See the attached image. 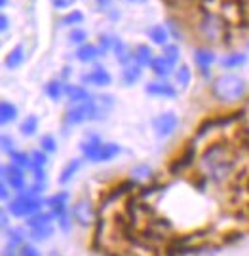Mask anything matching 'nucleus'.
Masks as SVG:
<instances>
[{
  "label": "nucleus",
  "mask_w": 249,
  "mask_h": 256,
  "mask_svg": "<svg viewBox=\"0 0 249 256\" xmlns=\"http://www.w3.org/2000/svg\"><path fill=\"white\" fill-rule=\"evenodd\" d=\"M203 173L211 178L213 182H224L230 178V174L236 169L234 158L230 154V148L222 142H215L202 154L200 160Z\"/></svg>",
  "instance_id": "f257e3e1"
},
{
  "label": "nucleus",
  "mask_w": 249,
  "mask_h": 256,
  "mask_svg": "<svg viewBox=\"0 0 249 256\" xmlns=\"http://www.w3.org/2000/svg\"><path fill=\"white\" fill-rule=\"evenodd\" d=\"M247 93V82L238 74H221L211 84V95L219 102H238Z\"/></svg>",
  "instance_id": "f03ea898"
},
{
  "label": "nucleus",
  "mask_w": 249,
  "mask_h": 256,
  "mask_svg": "<svg viewBox=\"0 0 249 256\" xmlns=\"http://www.w3.org/2000/svg\"><path fill=\"white\" fill-rule=\"evenodd\" d=\"M42 209H46L44 207V196H37L29 188L23 192L14 194L10 198V202L6 203V210H8L10 216L16 220H23V222Z\"/></svg>",
  "instance_id": "7ed1b4c3"
},
{
  "label": "nucleus",
  "mask_w": 249,
  "mask_h": 256,
  "mask_svg": "<svg viewBox=\"0 0 249 256\" xmlns=\"http://www.w3.org/2000/svg\"><path fill=\"white\" fill-rule=\"evenodd\" d=\"M198 30L205 42L209 44H219V42H224L226 40V32H228V23L213 14V12H203L202 19L198 23Z\"/></svg>",
  "instance_id": "20e7f679"
},
{
  "label": "nucleus",
  "mask_w": 249,
  "mask_h": 256,
  "mask_svg": "<svg viewBox=\"0 0 249 256\" xmlns=\"http://www.w3.org/2000/svg\"><path fill=\"white\" fill-rule=\"evenodd\" d=\"M69 212H71L73 222L76 226H80V228H92V226H95L97 218H99L97 209H95V203H93L88 196L78 198V200L71 205Z\"/></svg>",
  "instance_id": "39448f33"
},
{
  "label": "nucleus",
  "mask_w": 249,
  "mask_h": 256,
  "mask_svg": "<svg viewBox=\"0 0 249 256\" xmlns=\"http://www.w3.org/2000/svg\"><path fill=\"white\" fill-rule=\"evenodd\" d=\"M63 120L65 126H69V128H76V126H82L86 122H93V99L71 104L65 112Z\"/></svg>",
  "instance_id": "423d86ee"
},
{
  "label": "nucleus",
  "mask_w": 249,
  "mask_h": 256,
  "mask_svg": "<svg viewBox=\"0 0 249 256\" xmlns=\"http://www.w3.org/2000/svg\"><path fill=\"white\" fill-rule=\"evenodd\" d=\"M177 128H179V116L171 110H166V112L158 114L156 118L152 120V129H154L158 138L171 137Z\"/></svg>",
  "instance_id": "0eeeda50"
},
{
  "label": "nucleus",
  "mask_w": 249,
  "mask_h": 256,
  "mask_svg": "<svg viewBox=\"0 0 249 256\" xmlns=\"http://www.w3.org/2000/svg\"><path fill=\"white\" fill-rule=\"evenodd\" d=\"M2 180L6 182V186L10 188V192L18 194V192H23V190H27L29 186V176H27V171H23V169H19L16 165H4V176H2Z\"/></svg>",
  "instance_id": "6e6552de"
},
{
  "label": "nucleus",
  "mask_w": 249,
  "mask_h": 256,
  "mask_svg": "<svg viewBox=\"0 0 249 256\" xmlns=\"http://www.w3.org/2000/svg\"><path fill=\"white\" fill-rule=\"evenodd\" d=\"M44 207L52 212V216L56 220L57 216L69 212V209H71V194L67 190H59V192L48 196V198H44Z\"/></svg>",
  "instance_id": "1a4fd4ad"
},
{
  "label": "nucleus",
  "mask_w": 249,
  "mask_h": 256,
  "mask_svg": "<svg viewBox=\"0 0 249 256\" xmlns=\"http://www.w3.org/2000/svg\"><path fill=\"white\" fill-rule=\"evenodd\" d=\"M112 84L111 72L105 66H95L93 70L86 72L82 76V86H93V88H109Z\"/></svg>",
  "instance_id": "9d476101"
},
{
  "label": "nucleus",
  "mask_w": 249,
  "mask_h": 256,
  "mask_svg": "<svg viewBox=\"0 0 249 256\" xmlns=\"http://www.w3.org/2000/svg\"><path fill=\"white\" fill-rule=\"evenodd\" d=\"M101 137L97 133H88L86 137L80 140V152H82V160L86 162H97V154H99V146H101Z\"/></svg>",
  "instance_id": "9b49d317"
},
{
  "label": "nucleus",
  "mask_w": 249,
  "mask_h": 256,
  "mask_svg": "<svg viewBox=\"0 0 249 256\" xmlns=\"http://www.w3.org/2000/svg\"><path fill=\"white\" fill-rule=\"evenodd\" d=\"M93 99V122H101L105 120L109 114H111V110L114 108V97L109 95V93H101V95H97V97H92Z\"/></svg>",
  "instance_id": "f8f14e48"
},
{
  "label": "nucleus",
  "mask_w": 249,
  "mask_h": 256,
  "mask_svg": "<svg viewBox=\"0 0 249 256\" xmlns=\"http://www.w3.org/2000/svg\"><path fill=\"white\" fill-rule=\"evenodd\" d=\"M145 92L150 97H162V99H175L177 90L175 86L167 84L166 80H156V82H148L145 86Z\"/></svg>",
  "instance_id": "ddd939ff"
},
{
  "label": "nucleus",
  "mask_w": 249,
  "mask_h": 256,
  "mask_svg": "<svg viewBox=\"0 0 249 256\" xmlns=\"http://www.w3.org/2000/svg\"><path fill=\"white\" fill-rule=\"evenodd\" d=\"M4 236H6V245L12 248H19L23 243L29 241V232L25 226H16V224H12L10 228L4 230Z\"/></svg>",
  "instance_id": "4468645a"
},
{
  "label": "nucleus",
  "mask_w": 249,
  "mask_h": 256,
  "mask_svg": "<svg viewBox=\"0 0 249 256\" xmlns=\"http://www.w3.org/2000/svg\"><path fill=\"white\" fill-rule=\"evenodd\" d=\"M112 54H114V57H116V61L122 64V66H128V64L133 63V50L124 42V40H120L118 36L112 38Z\"/></svg>",
  "instance_id": "2eb2a0df"
},
{
  "label": "nucleus",
  "mask_w": 249,
  "mask_h": 256,
  "mask_svg": "<svg viewBox=\"0 0 249 256\" xmlns=\"http://www.w3.org/2000/svg\"><path fill=\"white\" fill-rule=\"evenodd\" d=\"M215 52L213 50H209V48H196L194 50V63H196V66L200 68L203 72V76L209 72V68L213 66V63H215Z\"/></svg>",
  "instance_id": "dca6fc26"
},
{
  "label": "nucleus",
  "mask_w": 249,
  "mask_h": 256,
  "mask_svg": "<svg viewBox=\"0 0 249 256\" xmlns=\"http://www.w3.org/2000/svg\"><path fill=\"white\" fill-rule=\"evenodd\" d=\"M65 97L73 104H76V102L90 101L93 95L88 92V88L82 86V84H65Z\"/></svg>",
  "instance_id": "f3484780"
},
{
  "label": "nucleus",
  "mask_w": 249,
  "mask_h": 256,
  "mask_svg": "<svg viewBox=\"0 0 249 256\" xmlns=\"http://www.w3.org/2000/svg\"><path fill=\"white\" fill-rule=\"evenodd\" d=\"M82 164H84L82 158H73V160H69V162L65 164L63 169H61V173H59V184L65 186V184L71 182L74 176H76V173L82 169Z\"/></svg>",
  "instance_id": "a211bd4d"
},
{
  "label": "nucleus",
  "mask_w": 249,
  "mask_h": 256,
  "mask_svg": "<svg viewBox=\"0 0 249 256\" xmlns=\"http://www.w3.org/2000/svg\"><path fill=\"white\" fill-rule=\"evenodd\" d=\"M19 116L18 106L12 101H6V99H0V128H6L10 124H14Z\"/></svg>",
  "instance_id": "6ab92c4d"
},
{
  "label": "nucleus",
  "mask_w": 249,
  "mask_h": 256,
  "mask_svg": "<svg viewBox=\"0 0 249 256\" xmlns=\"http://www.w3.org/2000/svg\"><path fill=\"white\" fill-rule=\"evenodd\" d=\"M50 224H56V220H54L50 210L42 209L38 210V212H35L33 216H29L23 226L27 230H35V228H42V226H50Z\"/></svg>",
  "instance_id": "aec40b11"
},
{
  "label": "nucleus",
  "mask_w": 249,
  "mask_h": 256,
  "mask_svg": "<svg viewBox=\"0 0 249 256\" xmlns=\"http://www.w3.org/2000/svg\"><path fill=\"white\" fill-rule=\"evenodd\" d=\"M148 68H150V70L154 72V76H158L160 80H166L167 76H171L173 70H175V66H171L162 55H154V59L150 61Z\"/></svg>",
  "instance_id": "412c9836"
},
{
  "label": "nucleus",
  "mask_w": 249,
  "mask_h": 256,
  "mask_svg": "<svg viewBox=\"0 0 249 256\" xmlns=\"http://www.w3.org/2000/svg\"><path fill=\"white\" fill-rule=\"evenodd\" d=\"M29 232V241L31 243H35V245H38V243H46V241H50V239L56 236V224H50V226H42V228H35V230H27Z\"/></svg>",
  "instance_id": "4be33fe9"
},
{
  "label": "nucleus",
  "mask_w": 249,
  "mask_h": 256,
  "mask_svg": "<svg viewBox=\"0 0 249 256\" xmlns=\"http://www.w3.org/2000/svg\"><path fill=\"white\" fill-rule=\"evenodd\" d=\"M101 50L95 46V44H82V46H78L76 50V59L80 61V63H95L99 57H101Z\"/></svg>",
  "instance_id": "5701e85b"
},
{
  "label": "nucleus",
  "mask_w": 249,
  "mask_h": 256,
  "mask_svg": "<svg viewBox=\"0 0 249 256\" xmlns=\"http://www.w3.org/2000/svg\"><path fill=\"white\" fill-rule=\"evenodd\" d=\"M122 154V146L116 142H101L99 146V154H97V162L95 164H107L112 162L114 158H118Z\"/></svg>",
  "instance_id": "b1692460"
},
{
  "label": "nucleus",
  "mask_w": 249,
  "mask_h": 256,
  "mask_svg": "<svg viewBox=\"0 0 249 256\" xmlns=\"http://www.w3.org/2000/svg\"><path fill=\"white\" fill-rule=\"evenodd\" d=\"M154 59V52L150 50V46L147 44H139V46L133 48V63L141 66V68H145L150 64V61Z\"/></svg>",
  "instance_id": "393cba45"
},
{
  "label": "nucleus",
  "mask_w": 249,
  "mask_h": 256,
  "mask_svg": "<svg viewBox=\"0 0 249 256\" xmlns=\"http://www.w3.org/2000/svg\"><path fill=\"white\" fill-rule=\"evenodd\" d=\"M23 63H25V50H23V46L12 48L8 52V55L4 57V66L10 68V70H16Z\"/></svg>",
  "instance_id": "a878e982"
},
{
  "label": "nucleus",
  "mask_w": 249,
  "mask_h": 256,
  "mask_svg": "<svg viewBox=\"0 0 249 256\" xmlns=\"http://www.w3.org/2000/svg\"><path fill=\"white\" fill-rule=\"evenodd\" d=\"M141 76H143V68L137 66L135 63L128 64V66H122L120 80L124 86H135L141 80Z\"/></svg>",
  "instance_id": "bb28decb"
},
{
  "label": "nucleus",
  "mask_w": 249,
  "mask_h": 256,
  "mask_svg": "<svg viewBox=\"0 0 249 256\" xmlns=\"http://www.w3.org/2000/svg\"><path fill=\"white\" fill-rule=\"evenodd\" d=\"M44 93L50 101H61L65 97V84L59 78H54L44 86Z\"/></svg>",
  "instance_id": "cd10ccee"
},
{
  "label": "nucleus",
  "mask_w": 249,
  "mask_h": 256,
  "mask_svg": "<svg viewBox=\"0 0 249 256\" xmlns=\"http://www.w3.org/2000/svg\"><path fill=\"white\" fill-rule=\"evenodd\" d=\"M38 126H40V118H38L37 114H29V116H25V118L21 120V124H19V133H21L23 137H33V135H37Z\"/></svg>",
  "instance_id": "c85d7f7f"
},
{
  "label": "nucleus",
  "mask_w": 249,
  "mask_h": 256,
  "mask_svg": "<svg viewBox=\"0 0 249 256\" xmlns=\"http://www.w3.org/2000/svg\"><path fill=\"white\" fill-rule=\"evenodd\" d=\"M147 36L150 38V42L152 44H156V46L164 48L167 44V40H169V34H167V28L164 25H154V27H150L147 30Z\"/></svg>",
  "instance_id": "c756f323"
},
{
  "label": "nucleus",
  "mask_w": 249,
  "mask_h": 256,
  "mask_svg": "<svg viewBox=\"0 0 249 256\" xmlns=\"http://www.w3.org/2000/svg\"><path fill=\"white\" fill-rule=\"evenodd\" d=\"M10 158V164L16 165V167H19V169H23V171H29L31 169V156H29V152H25V150H12L8 154Z\"/></svg>",
  "instance_id": "7c9ffc66"
},
{
  "label": "nucleus",
  "mask_w": 249,
  "mask_h": 256,
  "mask_svg": "<svg viewBox=\"0 0 249 256\" xmlns=\"http://www.w3.org/2000/svg\"><path fill=\"white\" fill-rule=\"evenodd\" d=\"M173 76H175V84L181 88V90L188 88L190 82H192V70H190V66H188V64H181V66H177L175 70H173Z\"/></svg>",
  "instance_id": "2f4dec72"
},
{
  "label": "nucleus",
  "mask_w": 249,
  "mask_h": 256,
  "mask_svg": "<svg viewBox=\"0 0 249 256\" xmlns=\"http://www.w3.org/2000/svg\"><path fill=\"white\" fill-rule=\"evenodd\" d=\"M245 61H247V57H245L243 54H240V52H232V54H228L226 57H222L221 66L222 68H238V66H243Z\"/></svg>",
  "instance_id": "473e14b6"
},
{
  "label": "nucleus",
  "mask_w": 249,
  "mask_h": 256,
  "mask_svg": "<svg viewBox=\"0 0 249 256\" xmlns=\"http://www.w3.org/2000/svg\"><path fill=\"white\" fill-rule=\"evenodd\" d=\"M152 174H154V171L150 169V165H145V164L135 165V167L129 171V176H131V180H133V182H143V180H148Z\"/></svg>",
  "instance_id": "72a5a7b5"
},
{
  "label": "nucleus",
  "mask_w": 249,
  "mask_h": 256,
  "mask_svg": "<svg viewBox=\"0 0 249 256\" xmlns=\"http://www.w3.org/2000/svg\"><path fill=\"white\" fill-rule=\"evenodd\" d=\"M162 57H164L171 66H175V64L179 63V59H181V50H179L177 44H166V46L162 48Z\"/></svg>",
  "instance_id": "f704fd0d"
},
{
  "label": "nucleus",
  "mask_w": 249,
  "mask_h": 256,
  "mask_svg": "<svg viewBox=\"0 0 249 256\" xmlns=\"http://www.w3.org/2000/svg\"><path fill=\"white\" fill-rule=\"evenodd\" d=\"M29 156H31V169L29 171H33V169H46L48 154H44L42 150H33V152H29Z\"/></svg>",
  "instance_id": "c9c22d12"
},
{
  "label": "nucleus",
  "mask_w": 249,
  "mask_h": 256,
  "mask_svg": "<svg viewBox=\"0 0 249 256\" xmlns=\"http://www.w3.org/2000/svg\"><path fill=\"white\" fill-rule=\"evenodd\" d=\"M40 150L44 152V154H56L57 152V140H56V137L52 135V133H46V135H42L40 137Z\"/></svg>",
  "instance_id": "e433bc0d"
},
{
  "label": "nucleus",
  "mask_w": 249,
  "mask_h": 256,
  "mask_svg": "<svg viewBox=\"0 0 249 256\" xmlns=\"http://www.w3.org/2000/svg\"><path fill=\"white\" fill-rule=\"evenodd\" d=\"M86 40H88V32L80 27H73L71 28V32H69V42L71 44H76V46H82L86 44Z\"/></svg>",
  "instance_id": "4c0bfd02"
},
{
  "label": "nucleus",
  "mask_w": 249,
  "mask_h": 256,
  "mask_svg": "<svg viewBox=\"0 0 249 256\" xmlns=\"http://www.w3.org/2000/svg\"><path fill=\"white\" fill-rule=\"evenodd\" d=\"M12 150H16V140L8 133H0V152L8 156Z\"/></svg>",
  "instance_id": "58836bf2"
},
{
  "label": "nucleus",
  "mask_w": 249,
  "mask_h": 256,
  "mask_svg": "<svg viewBox=\"0 0 249 256\" xmlns=\"http://www.w3.org/2000/svg\"><path fill=\"white\" fill-rule=\"evenodd\" d=\"M18 252H19V256H44V252L38 248V245L31 243V241L23 243V245L18 248Z\"/></svg>",
  "instance_id": "ea45409f"
},
{
  "label": "nucleus",
  "mask_w": 249,
  "mask_h": 256,
  "mask_svg": "<svg viewBox=\"0 0 249 256\" xmlns=\"http://www.w3.org/2000/svg\"><path fill=\"white\" fill-rule=\"evenodd\" d=\"M74 226V222L73 218H71V212H65V214H61V216H57L56 218V228L57 230H61V232H71Z\"/></svg>",
  "instance_id": "a19ab883"
},
{
  "label": "nucleus",
  "mask_w": 249,
  "mask_h": 256,
  "mask_svg": "<svg viewBox=\"0 0 249 256\" xmlns=\"http://www.w3.org/2000/svg\"><path fill=\"white\" fill-rule=\"evenodd\" d=\"M84 21V14L82 12H78V10H74V12H71V14H67L63 18V25H69V27H76V25H80Z\"/></svg>",
  "instance_id": "79ce46f5"
},
{
  "label": "nucleus",
  "mask_w": 249,
  "mask_h": 256,
  "mask_svg": "<svg viewBox=\"0 0 249 256\" xmlns=\"http://www.w3.org/2000/svg\"><path fill=\"white\" fill-rule=\"evenodd\" d=\"M112 38L111 34H99V50H101V54L105 55L107 52H111L112 50Z\"/></svg>",
  "instance_id": "37998d69"
},
{
  "label": "nucleus",
  "mask_w": 249,
  "mask_h": 256,
  "mask_svg": "<svg viewBox=\"0 0 249 256\" xmlns=\"http://www.w3.org/2000/svg\"><path fill=\"white\" fill-rule=\"evenodd\" d=\"M12 196H14V194L10 192V188L6 186V182L0 178V203H8Z\"/></svg>",
  "instance_id": "c03bdc74"
},
{
  "label": "nucleus",
  "mask_w": 249,
  "mask_h": 256,
  "mask_svg": "<svg viewBox=\"0 0 249 256\" xmlns=\"http://www.w3.org/2000/svg\"><path fill=\"white\" fill-rule=\"evenodd\" d=\"M74 0H52V4H54V8L57 10H65L69 8V6H73Z\"/></svg>",
  "instance_id": "a18cd8bd"
},
{
  "label": "nucleus",
  "mask_w": 249,
  "mask_h": 256,
  "mask_svg": "<svg viewBox=\"0 0 249 256\" xmlns=\"http://www.w3.org/2000/svg\"><path fill=\"white\" fill-rule=\"evenodd\" d=\"M0 256H19L18 248H12L8 245H4V247L0 248Z\"/></svg>",
  "instance_id": "49530a36"
},
{
  "label": "nucleus",
  "mask_w": 249,
  "mask_h": 256,
  "mask_svg": "<svg viewBox=\"0 0 249 256\" xmlns=\"http://www.w3.org/2000/svg\"><path fill=\"white\" fill-rule=\"evenodd\" d=\"M8 27H10V19H8V16L0 14V34H2V32H6V30H8Z\"/></svg>",
  "instance_id": "de8ad7c7"
},
{
  "label": "nucleus",
  "mask_w": 249,
  "mask_h": 256,
  "mask_svg": "<svg viewBox=\"0 0 249 256\" xmlns=\"http://www.w3.org/2000/svg\"><path fill=\"white\" fill-rule=\"evenodd\" d=\"M69 76H71V66H65L63 74H61V78H69Z\"/></svg>",
  "instance_id": "09e8293b"
},
{
  "label": "nucleus",
  "mask_w": 249,
  "mask_h": 256,
  "mask_svg": "<svg viewBox=\"0 0 249 256\" xmlns=\"http://www.w3.org/2000/svg\"><path fill=\"white\" fill-rule=\"evenodd\" d=\"M126 2H129V4H147L148 0H126Z\"/></svg>",
  "instance_id": "8fccbe9b"
},
{
  "label": "nucleus",
  "mask_w": 249,
  "mask_h": 256,
  "mask_svg": "<svg viewBox=\"0 0 249 256\" xmlns=\"http://www.w3.org/2000/svg\"><path fill=\"white\" fill-rule=\"evenodd\" d=\"M166 2H169V4H175V6H179V4H183V2H188V0H166Z\"/></svg>",
  "instance_id": "3c124183"
},
{
  "label": "nucleus",
  "mask_w": 249,
  "mask_h": 256,
  "mask_svg": "<svg viewBox=\"0 0 249 256\" xmlns=\"http://www.w3.org/2000/svg\"><path fill=\"white\" fill-rule=\"evenodd\" d=\"M97 4H99V6H109L111 0H97Z\"/></svg>",
  "instance_id": "603ef678"
},
{
  "label": "nucleus",
  "mask_w": 249,
  "mask_h": 256,
  "mask_svg": "<svg viewBox=\"0 0 249 256\" xmlns=\"http://www.w3.org/2000/svg\"><path fill=\"white\" fill-rule=\"evenodd\" d=\"M46 256H63L61 252H57V250H52V252H48Z\"/></svg>",
  "instance_id": "864d4df0"
},
{
  "label": "nucleus",
  "mask_w": 249,
  "mask_h": 256,
  "mask_svg": "<svg viewBox=\"0 0 249 256\" xmlns=\"http://www.w3.org/2000/svg\"><path fill=\"white\" fill-rule=\"evenodd\" d=\"M6 4H8V0H0V10L4 8V6H6Z\"/></svg>",
  "instance_id": "5fc2aeb1"
},
{
  "label": "nucleus",
  "mask_w": 249,
  "mask_h": 256,
  "mask_svg": "<svg viewBox=\"0 0 249 256\" xmlns=\"http://www.w3.org/2000/svg\"><path fill=\"white\" fill-rule=\"evenodd\" d=\"M2 176H4V165L0 164V178H2Z\"/></svg>",
  "instance_id": "6e6d98bb"
},
{
  "label": "nucleus",
  "mask_w": 249,
  "mask_h": 256,
  "mask_svg": "<svg viewBox=\"0 0 249 256\" xmlns=\"http://www.w3.org/2000/svg\"><path fill=\"white\" fill-rule=\"evenodd\" d=\"M245 131H247V137H249V124H247V129H245Z\"/></svg>",
  "instance_id": "4d7b16f0"
},
{
  "label": "nucleus",
  "mask_w": 249,
  "mask_h": 256,
  "mask_svg": "<svg viewBox=\"0 0 249 256\" xmlns=\"http://www.w3.org/2000/svg\"><path fill=\"white\" fill-rule=\"evenodd\" d=\"M0 209H2V205H0Z\"/></svg>",
  "instance_id": "13d9d810"
}]
</instances>
